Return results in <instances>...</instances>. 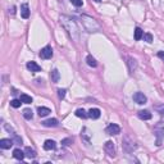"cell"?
Instances as JSON below:
<instances>
[{
  "label": "cell",
  "instance_id": "obj_1",
  "mask_svg": "<svg viewBox=\"0 0 164 164\" xmlns=\"http://www.w3.org/2000/svg\"><path fill=\"white\" fill-rule=\"evenodd\" d=\"M60 25L63 26V28L67 31L68 36L72 38L73 41L78 43L81 31H80V28H78V26H77L76 21H74L73 18H71V17H68V16H60Z\"/></svg>",
  "mask_w": 164,
  "mask_h": 164
},
{
  "label": "cell",
  "instance_id": "obj_2",
  "mask_svg": "<svg viewBox=\"0 0 164 164\" xmlns=\"http://www.w3.org/2000/svg\"><path fill=\"white\" fill-rule=\"evenodd\" d=\"M80 18H81L83 27H85V30L87 32H97L100 30L99 23L92 18V17H89V16H85V14H83V16H81Z\"/></svg>",
  "mask_w": 164,
  "mask_h": 164
},
{
  "label": "cell",
  "instance_id": "obj_3",
  "mask_svg": "<svg viewBox=\"0 0 164 164\" xmlns=\"http://www.w3.org/2000/svg\"><path fill=\"white\" fill-rule=\"evenodd\" d=\"M122 148H123L124 151H127V153H132V151L136 150L137 144L130 135H126L123 137V140H122Z\"/></svg>",
  "mask_w": 164,
  "mask_h": 164
},
{
  "label": "cell",
  "instance_id": "obj_4",
  "mask_svg": "<svg viewBox=\"0 0 164 164\" xmlns=\"http://www.w3.org/2000/svg\"><path fill=\"white\" fill-rule=\"evenodd\" d=\"M154 135L156 137V145L160 146L162 145V141L164 140V126L162 123L156 124L154 128Z\"/></svg>",
  "mask_w": 164,
  "mask_h": 164
},
{
  "label": "cell",
  "instance_id": "obj_5",
  "mask_svg": "<svg viewBox=\"0 0 164 164\" xmlns=\"http://www.w3.org/2000/svg\"><path fill=\"white\" fill-rule=\"evenodd\" d=\"M38 55H40V58L41 59H51V56H53V49H51V46H45V47H43L41 49V51L38 53Z\"/></svg>",
  "mask_w": 164,
  "mask_h": 164
},
{
  "label": "cell",
  "instance_id": "obj_6",
  "mask_svg": "<svg viewBox=\"0 0 164 164\" xmlns=\"http://www.w3.org/2000/svg\"><path fill=\"white\" fill-rule=\"evenodd\" d=\"M106 133L110 136H115L118 133H121V127L115 123H110L108 127H106Z\"/></svg>",
  "mask_w": 164,
  "mask_h": 164
},
{
  "label": "cell",
  "instance_id": "obj_7",
  "mask_svg": "<svg viewBox=\"0 0 164 164\" xmlns=\"http://www.w3.org/2000/svg\"><path fill=\"white\" fill-rule=\"evenodd\" d=\"M104 149H105L106 154L109 156H115V146H114V142L113 141H106L105 145H104Z\"/></svg>",
  "mask_w": 164,
  "mask_h": 164
},
{
  "label": "cell",
  "instance_id": "obj_8",
  "mask_svg": "<svg viewBox=\"0 0 164 164\" xmlns=\"http://www.w3.org/2000/svg\"><path fill=\"white\" fill-rule=\"evenodd\" d=\"M133 101L137 104H140V105H142V104H146V101H148V97L145 96L142 92H135L133 94Z\"/></svg>",
  "mask_w": 164,
  "mask_h": 164
},
{
  "label": "cell",
  "instance_id": "obj_9",
  "mask_svg": "<svg viewBox=\"0 0 164 164\" xmlns=\"http://www.w3.org/2000/svg\"><path fill=\"white\" fill-rule=\"evenodd\" d=\"M127 65H128V71H130V73L132 74L137 69V60L135 58H132V56H128L127 58Z\"/></svg>",
  "mask_w": 164,
  "mask_h": 164
},
{
  "label": "cell",
  "instance_id": "obj_10",
  "mask_svg": "<svg viewBox=\"0 0 164 164\" xmlns=\"http://www.w3.org/2000/svg\"><path fill=\"white\" fill-rule=\"evenodd\" d=\"M13 145H14V142H13V140L12 139H1L0 140V148L4 149V150L10 149Z\"/></svg>",
  "mask_w": 164,
  "mask_h": 164
},
{
  "label": "cell",
  "instance_id": "obj_11",
  "mask_svg": "<svg viewBox=\"0 0 164 164\" xmlns=\"http://www.w3.org/2000/svg\"><path fill=\"white\" fill-rule=\"evenodd\" d=\"M27 69L31 71L32 73H36V72H40V71H41V67L36 63V62L31 60V62H28V63H27Z\"/></svg>",
  "mask_w": 164,
  "mask_h": 164
},
{
  "label": "cell",
  "instance_id": "obj_12",
  "mask_svg": "<svg viewBox=\"0 0 164 164\" xmlns=\"http://www.w3.org/2000/svg\"><path fill=\"white\" fill-rule=\"evenodd\" d=\"M21 16L25 19H27L30 17V7H28L27 3H23V4L21 5Z\"/></svg>",
  "mask_w": 164,
  "mask_h": 164
},
{
  "label": "cell",
  "instance_id": "obj_13",
  "mask_svg": "<svg viewBox=\"0 0 164 164\" xmlns=\"http://www.w3.org/2000/svg\"><path fill=\"white\" fill-rule=\"evenodd\" d=\"M137 115H139V118L142 119V121H149V119H151V117H153V114H151L149 110H139Z\"/></svg>",
  "mask_w": 164,
  "mask_h": 164
},
{
  "label": "cell",
  "instance_id": "obj_14",
  "mask_svg": "<svg viewBox=\"0 0 164 164\" xmlns=\"http://www.w3.org/2000/svg\"><path fill=\"white\" fill-rule=\"evenodd\" d=\"M44 149L47 150V151L55 150L56 149V142L54 141V140H46V141L44 142Z\"/></svg>",
  "mask_w": 164,
  "mask_h": 164
},
{
  "label": "cell",
  "instance_id": "obj_15",
  "mask_svg": "<svg viewBox=\"0 0 164 164\" xmlns=\"http://www.w3.org/2000/svg\"><path fill=\"white\" fill-rule=\"evenodd\" d=\"M100 115H101L100 109H97V108H91L90 110H89V117H90L91 119H97V118H100Z\"/></svg>",
  "mask_w": 164,
  "mask_h": 164
},
{
  "label": "cell",
  "instance_id": "obj_16",
  "mask_svg": "<svg viewBox=\"0 0 164 164\" xmlns=\"http://www.w3.org/2000/svg\"><path fill=\"white\" fill-rule=\"evenodd\" d=\"M59 124V122H58V119H55V118H51V119H46V121H44L43 122V126H45V127H56Z\"/></svg>",
  "mask_w": 164,
  "mask_h": 164
},
{
  "label": "cell",
  "instance_id": "obj_17",
  "mask_svg": "<svg viewBox=\"0 0 164 164\" xmlns=\"http://www.w3.org/2000/svg\"><path fill=\"white\" fill-rule=\"evenodd\" d=\"M25 154H26V158H28V159H34V158H36V150L32 148H30V146H27V148L25 149Z\"/></svg>",
  "mask_w": 164,
  "mask_h": 164
},
{
  "label": "cell",
  "instance_id": "obj_18",
  "mask_svg": "<svg viewBox=\"0 0 164 164\" xmlns=\"http://www.w3.org/2000/svg\"><path fill=\"white\" fill-rule=\"evenodd\" d=\"M50 113H51V110L49 108H46V106H38L37 108V114L40 115V117H46Z\"/></svg>",
  "mask_w": 164,
  "mask_h": 164
},
{
  "label": "cell",
  "instance_id": "obj_19",
  "mask_svg": "<svg viewBox=\"0 0 164 164\" xmlns=\"http://www.w3.org/2000/svg\"><path fill=\"white\" fill-rule=\"evenodd\" d=\"M50 78H51V82L58 83L59 80H60V73H59L58 69H53L51 73H50Z\"/></svg>",
  "mask_w": 164,
  "mask_h": 164
},
{
  "label": "cell",
  "instance_id": "obj_20",
  "mask_svg": "<svg viewBox=\"0 0 164 164\" xmlns=\"http://www.w3.org/2000/svg\"><path fill=\"white\" fill-rule=\"evenodd\" d=\"M13 156L16 158L17 160H23L26 156V154H25V151H22L21 149H16V150L13 151Z\"/></svg>",
  "mask_w": 164,
  "mask_h": 164
},
{
  "label": "cell",
  "instance_id": "obj_21",
  "mask_svg": "<svg viewBox=\"0 0 164 164\" xmlns=\"http://www.w3.org/2000/svg\"><path fill=\"white\" fill-rule=\"evenodd\" d=\"M19 99H21V101H22L23 104H31L32 101H34V99H32V97L30 96V95H27V94H21Z\"/></svg>",
  "mask_w": 164,
  "mask_h": 164
},
{
  "label": "cell",
  "instance_id": "obj_22",
  "mask_svg": "<svg viewBox=\"0 0 164 164\" xmlns=\"http://www.w3.org/2000/svg\"><path fill=\"white\" fill-rule=\"evenodd\" d=\"M86 63L90 65V67H92V68H95V67L97 65L96 59H95L92 55H87V56H86Z\"/></svg>",
  "mask_w": 164,
  "mask_h": 164
},
{
  "label": "cell",
  "instance_id": "obj_23",
  "mask_svg": "<svg viewBox=\"0 0 164 164\" xmlns=\"http://www.w3.org/2000/svg\"><path fill=\"white\" fill-rule=\"evenodd\" d=\"M74 114H76L78 118H82V119H86V118L89 117V113H86L85 109H77Z\"/></svg>",
  "mask_w": 164,
  "mask_h": 164
},
{
  "label": "cell",
  "instance_id": "obj_24",
  "mask_svg": "<svg viewBox=\"0 0 164 164\" xmlns=\"http://www.w3.org/2000/svg\"><path fill=\"white\" fill-rule=\"evenodd\" d=\"M23 117H25L26 119H27V121H31L32 118H34V112H32L31 109H25L23 110Z\"/></svg>",
  "mask_w": 164,
  "mask_h": 164
},
{
  "label": "cell",
  "instance_id": "obj_25",
  "mask_svg": "<svg viewBox=\"0 0 164 164\" xmlns=\"http://www.w3.org/2000/svg\"><path fill=\"white\" fill-rule=\"evenodd\" d=\"M142 36H144V31H142L140 27H137L135 30V40L136 41H140L142 38Z\"/></svg>",
  "mask_w": 164,
  "mask_h": 164
},
{
  "label": "cell",
  "instance_id": "obj_26",
  "mask_svg": "<svg viewBox=\"0 0 164 164\" xmlns=\"http://www.w3.org/2000/svg\"><path fill=\"white\" fill-rule=\"evenodd\" d=\"M12 140H13V142L14 144H17V145H22V139H21V137L17 135V133H14L13 132V135H12Z\"/></svg>",
  "mask_w": 164,
  "mask_h": 164
},
{
  "label": "cell",
  "instance_id": "obj_27",
  "mask_svg": "<svg viewBox=\"0 0 164 164\" xmlns=\"http://www.w3.org/2000/svg\"><path fill=\"white\" fill-rule=\"evenodd\" d=\"M142 38H144V41H146V43H153V35L150 32H145Z\"/></svg>",
  "mask_w": 164,
  "mask_h": 164
},
{
  "label": "cell",
  "instance_id": "obj_28",
  "mask_svg": "<svg viewBox=\"0 0 164 164\" xmlns=\"http://www.w3.org/2000/svg\"><path fill=\"white\" fill-rule=\"evenodd\" d=\"M21 104H23L22 101H21V99H14L10 101V106H13V108H19Z\"/></svg>",
  "mask_w": 164,
  "mask_h": 164
},
{
  "label": "cell",
  "instance_id": "obj_29",
  "mask_svg": "<svg viewBox=\"0 0 164 164\" xmlns=\"http://www.w3.org/2000/svg\"><path fill=\"white\" fill-rule=\"evenodd\" d=\"M71 144H73V139H72V137H67V139L62 140V145H63V146H69Z\"/></svg>",
  "mask_w": 164,
  "mask_h": 164
},
{
  "label": "cell",
  "instance_id": "obj_30",
  "mask_svg": "<svg viewBox=\"0 0 164 164\" xmlns=\"http://www.w3.org/2000/svg\"><path fill=\"white\" fill-rule=\"evenodd\" d=\"M155 110H156L162 117H164V105H155Z\"/></svg>",
  "mask_w": 164,
  "mask_h": 164
},
{
  "label": "cell",
  "instance_id": "obj_31",
  "mask_svg": "<svg viewBox=\"0 0 164 164\" xmlns=\"http://www.w3.org/2000/svg\"><path fill=\"white\" fill-rule=\"evenodd\" d=\"M65 92H67V90H65V89H59V90H58V96H59V99H60V100L64 99Z\"/></svg>",
  "mask_w": 164,
  "mask_h": 164
},
{
  "label": "cell",
  "instance_id": "obj_32",
  "mask_svg": "<svg viewBox=\"0 0 164 164\" xmlns=\"http://www.w3.org/2000/svg\"><path fill=\"white\" fill-rule=\"evenodd\" d=\"M71 3L74 5V7H77V8H80V7H82L83 5V1L82 0H69Z\"/></svg>",
  "mask_w": 164,
  "mask_h": 164
},
{
  "label": "cell",
  "instance_id": "obj_33",
  "mask_svg": "<svg viewBox=\"0 0 164 164\" xmlns=\"http://www.w3.org/2000/svg\"><path fill=\"white\" fill-rule=\"evenodd\" d=\"M158 56L164 62V51H158Z\"/></svg>",
  "mask_w": 164,
  "mask_h": 164
},
{
  "label": "cell",
  "instance_id": "obj_34",
  "mask_svg": "<svg viewBox=\"0 0 164 164\" xmlns=\"http://www.w3.org/2000/svg\"><path fill=\"white\" fill-rule=\"evenodd\" d=\"M94 1H96V3H100V1H101V0H94Z\"/></svg>",
  "mask_w": 164,
  "mask_h": 164
}]
</instances>
